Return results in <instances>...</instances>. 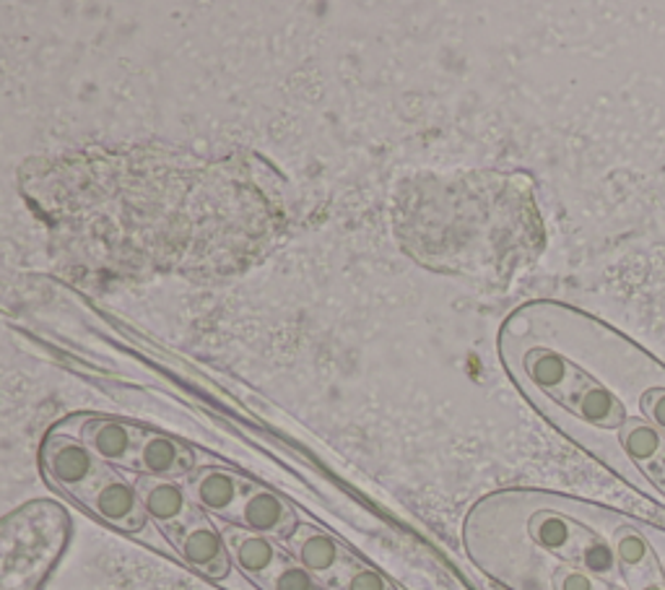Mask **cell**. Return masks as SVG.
Returning a JSON list of instances; mask_svg holds the SVG:
<instances>
[{"label":"cell","mask_w":665,"mask_h":590,"mask_svg":"<svg viewBox=\"0 0 665 590\" xmlns=\"http://www.w3.org/2000/svg\"><path fill=\"white\" fill-rule=\"evenodd\" d=\"M135 489L141 494V503L146 507L149 518L156 520L167 536L180 531L198 512V505L190 497V492L182 489L175 479L141 476Z\"/></svg>","instance_id":"cell-7"},{"label":"cell","mask_w":665,"mask_h":590,"mask_svg":"<svg viewBox=\"0 0 665 590\" xmlns=\"http://www.w3.org/2000/svg\"><path fill=\"white\" fill-rule=\"evenodd\" d=\"M614 552L619 559L624 580L632 586V590L642 588L644 582L663 578V567L657 565L653 548H650L648 539L632 526H621L614 533Z\"/></svg>","instance_id":"cell-13"},{"label":"cell","mask_w":665,"mask_h":590,"mask_svg":"<svg viewBox=\"0 0 665 590\" xmlns=\"http://www.w3.org/2000/svg\"><path fill=\"white\" fill-rule=\"evenodd\" d=\"M75 435H79V440L84 442L99 461L135 469V456H139L143 429L133 427V424L118 422V418L86 416L81 418Z\"/></svg>","instance_id":"cell-6"},{"label":"cell","mask_w":665,"mask_h":590,"mask_svg":"<svg viewBox=\"0 0 665 590\" xmlns=\"http://www.w3.org/2000/svg\"><path fill=\"white\" fill-rule=\"evenodd\" d=\"M224 544L229 557L235 559V565L256 582L258 588H269V582L276 573L281 557L284 552L276 548L269 541V536H260V533L250 531V528L239 526H226L224 528Z\"/></svg>","instance_id":"cell-9"},{"label":"cell","mask_w":665,"mask_h":590,"mask_svg":"<svg viewBox=\"0 0 665 590\" xmlns=\"http://www.w3.org/2000/svg\"><path fill=\"white\" fill-rule=\"evenodd\" d=\"M648 479H650V482H653V484L657 486V489H661V492L665 494V461H663L661 465H657V469H655L653 473H650Z\"/></svg>","instance_id":"cell-21"},{"label":"cell","mask_w":665,"mask_h":590,"mask_svg":"<svg viewBox=\"0 0 665 590\" xmlns=\"http://www.w3.org/2000/svg\"><path fill=\"white\" fill-rule=\"evenodd\" d=\"M637 590H665V582H663V578H657V580L644 582V586L637 588Z\"/></svg>","instance_id":"cell-22"},{"label":"cell","mask_w":665,"mask_h":590,"mask_svg":"<svg viewBox=\"0 0 665 590\" xmlns=\"http://www.w3.org/2000/svg\"><path fill=\"white\" fill-rule=\"evenodd\" d=\"M289 552L307 573H312L322 586L331 588L339 575L344 573L354 554L346 546H341L333 536H328L320 528L301 523L289 536Z\"/></svg>","instance_id":"cell-5"},{"label":"cell","mask_w":665,"mask_h":590,"mask_svg":"<svg viewBox=\"0 0 665 590\" xmlns=\"http://www.w3.org/2000/svg\"><path fill=\"white\" fill-rule=\"evenodd\" d=\"M554 588L557 590H606L608 582H603L598 578H593L591 573L578 565H567L559 567L554 573Z\"/></svg>","instance_id":"cell-19"},{"label":"cell","mask_w":665,"mask_h":590,"mask_svg":"<svg viewBox=\"0 0 665 590\" xmlns=\"http://www.w3.org/2000/svg\"><path fill=\"white\" fill-rule=\"evenodd\" d=\"M520 369L523 375L531 380V386H536L538 390L557 401L559 406H569L572 398L580 393V388L591 380V375L585 369L572 365L567 356H561L557 352L546 346H531L520 354Z\"/></svg>","instance_id":"cell-2"},{"label":"cell","mask_w":665,"mask_h":590,"mask_svg":"<svg viewBox=\"0 0 665 590\" xmlns=\"http://www.w3.org/2000/svg\"><path fill=\"white\" fill-rule=\"evenodd\" d=\"M43 471L55 489L71 494L75 503L86 497L112 469L99 461L81 440L50 432L43 445Z\"/></svg>","instance_id":"cell-1"},{"label":"cell","mask_w":665,"mask_h":590,"mask_svg":"<svg viewBox=\"0 0 665 590\" xmlns=\"http://www.w3.org/2000/svg\"><path fill=\"white\" fill-rule=\"evenodd\" d=\"M333 590H395L385 580V575H380L377 569H372L365 562L352 559L346 565L344 573L339 575V580L331 586Z\"/></svg>","instance_id":"cell-17"},{"label":"cell","mask_w":665,"mask_h":590,"mask_svg":"<svg viewBox=\"0 0 665 590\" xmlns=\"http://www.w3.org/2000/svg\"><path fill=\"white\" fill-rule=\"evenodd\" d=\"M247 486H250V482L237 476V473L218 469V465H205V469H198L190 476L188 492L201 510L237 520Z\"/></svg>","instance_id":"cell-8"},{"label":"cell","mask_w":665,"mask_h":590,"mask_svg":"<svg viewBox=\"0 0 665 590\" xmlns=\"http://www.w3.org/2000/svg\"><path fill=\"white\" fill-rule=\"evenodd\" d=\"M81 505L88 507L94 516L105 523L120 528L126 533H139L146 526V507L141 503V494L135 486L122 482L118 473H107L92 492L81 499Z\"/></svg>","instance_id":"cell-4"},{"label":"cell","mask_w":665,"mask_h":590,"mask_svg":"<svg viewBox=\"0 0 665 590\" xmlns=\"http://www.w3.org/2000/svg\"><path fill=\"white\" fill-rule=\"evenodd\" d=\"M619 440L621 448L627 450V456L648 476L665 461V435L655 424H650L648 418H627L619 429Z\"/></svg>","instance_id":"cell-15"},{"label":"cell","mask_w":665,"mask_h":590,"mask_svg":"<svg viewBox=\"0 0 665 590\" xmlns=\"http://www.w3.org/2000/svg\"><path fill=\"white\" fill-rule=\"evenodd\" d=\"M640 409L650 424L665 432V388H650L648 393H642Z\"/></svg>","instance_id":"cell-20"},{"label":"cell","mask_w":665,"mask_h":590,"mask_svg":"<svg viewBox=\"0 0 665 590\" xmlns=\"http://www.w3.org/2000/svg\"><path fill=\"white\" fill-rule=\"evenodd\" d=\"M663 582H665V562H663Z\"/></svg>","instance_id":"cell-24"},{"label":"cell","mask_w":665,"mask_h":590,"mask_svg":"<svg viewBox=\"0 0 665 590\" xmlns=\"http://www.w3.org/2000/svg\"><path fill=\"white\" fill-rule=\"evenodd\" d=\"M578 567L585 569V573H591L593 578L608 582V586H616V582L624 578L619 559H616L614 546L606 544V541L598 539V536H593L585 544V548H582Z\"/></svg>","instance_id":"cell-16"},{"label":"cell","mask_w":665,"mask_h":590,"mask_svg":"<svg viewBox=\"0 0 665 590\" xmlns=\"http://www.w3.org/2000/svg\"><path fill=\"white\" fill-rule=\"evenodd\" d=\"M193 450L185 448L182 442L173 440V437L159 435V432L143 429L139 456H135V471H141V476L180 479L185 473L193 471Z\"/></svg>","instance_id":"cell-11"},{"label":"cell","mask_w":665,"mask_h":590,"mask_svg":"<svg viewBox=\"0 0 665 590\" xmlns=\"http://www.w3.org/2000/svg\"><path fill=\"white\" fill-rule=\"evenodd\" d=\"M173 541L180 557L195 567L198 573L209 575L211 580H222L229 573V552H226L224 536L216 531L214 523L205 518V512H198L185 523L180 531L167 536Z\"/></svg>","instance_id":"cell-3"},{"label":"cell","mask_w":665,"mask_h":590,"mask_svg":"<svg viewBox=\"0 0 665 590\" xmlns=\"http://www.w3.org/2000/svg\"><path fill=\"white\" fill-rule=\"evenodd\" d=\"M606 590H624V588H616V586H608Z\"/></svg>","instance_id":"cell-23"},{"label":"cell","mask_w":665,"mask_h":590,"mask_svg":"<svg viewBox=\"0 0 665 590\" xmlns=\"http://www.w3.org/2000/svg\"><path fill=\"white\" fill-rule=\"evenodd\" d=\"M531 536L538 546H544L546 552L559 554L572 565H578L582 548L591 541L595 533L587 531L572 520L559 516V512H538L531 520Z\"/></svg>","instance_id":"cell-12"},{"label":"cell","mask_w":665,"mask_h":590,"mask_svg":"<svg viewBox=\"0 0 665 590\" xmlns=\"http://www.w3.org/2000/svg\"><path fill=\"white\" fill-rule=\"evenodd\" d=\"M265 590H322V586L320 580L314 578L312 573H307L297 559L284 554Z\"/></svg>","instance_id":"cell-18"},{"label":"cell","mask_w":665,"mask_h":590,"mask_svg":"<svg viewBox=\"0 0 665 590\" xmlns=\"http://www.w3.org/2000/svg\"><path fill=\"white\" fill-rule=\"evenodd\" d=\"M237 520H242L245 528L260 533V536L289 539L297 526H294V510L278 494H273L265 486L252 484L247 486L242 507H239Z\"/></svg>","instance_id":"cell-10"},{"label":"cell","mask_w":665,"mask_h":590,"mask_svg":"<svg viewBox=\"0 0 665 590\" xmlns=\"http://www.w3.org/2000/svg\"><path fill=\"white\" fill-rule=\"evenodd\" d=\"M567 409L601 429H621L624 422H627L624 403L606 386L593 380V377L580 388V393L572 398V403Z\"/></svg>","instance_id":"cell-14"}]
</instances>
